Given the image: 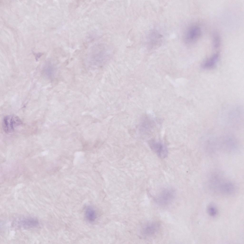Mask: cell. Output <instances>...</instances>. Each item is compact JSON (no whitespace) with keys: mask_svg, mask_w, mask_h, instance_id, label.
<instances>
[{"mask_svg":"<svg viewBox=\"0 0 244 244\" xmlns=\"http://www.w3.org/2000/svg\"><path fill=\"white\" fill-rule=\"evenodd\" d=\"M209 183L212 190L221 194L230 195L235 191V187L232 182L219 174L211 176Z\"/></svg>","mask_w":244,"mask_h":244,"instance_id":"obj_1","label":"cell"},{"mask_svg":"<svg viewBox=\"0 0 244 244\" xmlns=\"http://www.w3.org/2000/svg\"><path fill=\"white\" fill-rule=\"evenodd\" d=\"M202 33L201 29L199 26L194 25L189 26L184 33V42L188 46L194 45L200 38Z\"/></svg>","mask_w":244,"mask_h":244,"instance_id":"obj_2","label":"cell"},{"mask_svg":"<svg viewBox=\"0 0 244 244\" xmlns=\"http://www.w3.org/2000/svg\"><path fill=\"white\" fill-rule=\"evenodd\" d=\"M21 123V121L18 117L14 116H7L3 119V128L6 132H11L13 131L15 127Z\"/></svg>","mask_w":244,"mask_h":244,"instance_id":"obj_3","label":"cell"},{"mask_svg":"<svg viewBox=\"0 0 244 244\" xmlns=\"http://www.w3.org/2000/svg\"><path fill=\"white\" fill-rule=\"evenodd\" d=\"M175 193L171 189H166L162 190L158 195L156 200L159 204L166 205L170 203L174 198Z\"/></svg>","mask_w":244,"mask_h":244,"instance_id":"obj_4","label":"cell"},{"mask_svg":"<svg viewBox=\"0 0 244 244\" xmlns=\"http://www.w3.org/2000/svg\"><path fill=\"white\" fill-rule=\"evenodd\" d=\"M150 147L160 158L163 159L167 157L168 151L166 147L162 143L155 140L150 142Z\"/></svg>","mask_w":244,"mask_h":244,"instance_id":"obj_5","label":"cell"},{"mask_svg":"<svg viewBox=\"0 0 244 244\" xmlns=\"http://www.w3.org/2000/svg\"><path fill=\"white\" fill-rule=\"evenodd\" d=\"M219 58V54L217 53L204 61L201 65L202 68L205 69H211L216 66Z\"/></svg>","mask_w":244,"mask_h":244,"instance_id":"obj_6","label":"cell"},{"mask_svg":"<svg viewBox=\"0 0 244 244\" xmlns=\"http://www.w3.org/2000/svg\"><path fill=\"white\" fill-rule=\"evenodd\" d=\"M158 225L152 223L147 225L144 228L143 232L145 235H151L154 234L158 229Z\"/></svg>","mask_w":244,"mask_h":244,"instance_id":"obj_7","label":"cell"},{"mask_svg":"<svg viewBox=\"0 0 244 244\" xmlns=\"http://www.w3.org/2000/svg\"><path fill=\"white\" fill-rule=\"evenodd\" d=\"M20 223L23 227L27 228L34 227L38 224V221L33 218L25 219L22 220Z\"/></svg>","mask_w":244,"mask_h":244,"instance_id":"obj_8","label":"cell"},{"mask_svg":"<svg viewBox=\"0 0 244 244\" xmlns=\"http://www.w3.org/2000/svg\"><path fill=\"white\" fill-rule=\"evenodd\" d=\"M85 217L86 219L90 222L94 221L96 218V214L94 209L89 207L86 209L85 212Z\"/></svg>","mask_w":244,"mask_h":244,"instance_id":"obj_9","label":"cell"},{"mask_svg":"<svg viewBox=\"0 0 244 244\" xmlns=\"http://www.w3.org/2000/svg\"><path fill=\"white\" fill-rule=\"evenodd\" d=\"M161 35L156 32H152L149 36L150 44L152 45H157L161 42Z\"/></svg>","mask_w":244,"mask_h":244,"instance_id":"obj_10","label":"cell"},{"mask_svg":"<svg viewBox=\"0 0 244 244\" xmlns=\"http://www.w3.org/2000/svg\"><path fill=\"white\" fill-rule=\"evenodd\" d=\"M207 210L208 214L211 217H214L217 215V209L215 205L213 204L209 205L207 207Z\"/></svg>","mask_w":244,"mask_h":244,"instance_id":"obj_11","label":"cell"},{"mask_svg":"<svg viewBox=\"0 0 244 244\" xmlns=\"http://www.w3.org/2000/svg\"><path fill=\"white\" fill-rule=\"evenodd\" d=\"M221 39L219 34L215 33L214 34L213 38V46L215 49L218 48L220 46Z\"/></svg>","mask_w":244,"mask_h":244,"instance_id":"obj_12","label":"cell"}]
</instances>
